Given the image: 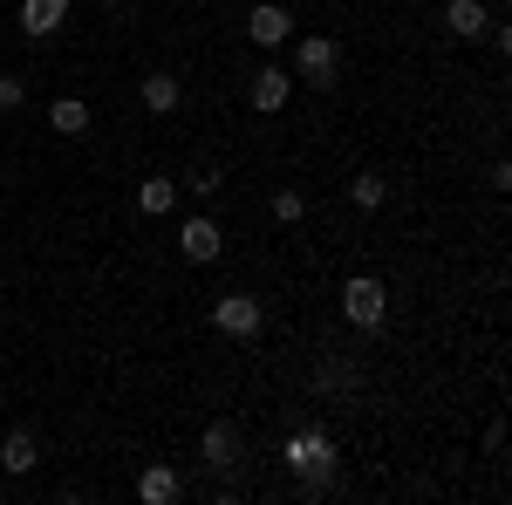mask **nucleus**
Instances as JSON below:
<instances>
[{
    "instance_id": "obj_4",
    "label": "nucleus",
    "mask_w": 512,
    "mask_h": 505,
    "mask_svg": "<svg viewBox=\"0 0 512 505\" xmlns=\"http://www.w3.org/2000/svg\"><path fill=\"white\" fill-rule=\"evenodd\" d=\"M178 253H185V260H198V267H205V260H219V253H226V233H219V219L192 212V219L178 226Z\"/></svg>"
},
{
    "instance_id": "obj_8",
    "label": "nucleus",
    "mask_w": 512,
    "mask_h": 505,
    "mask_svg": "<svg viewBox=\"0 0 512 505\" xmlns=\"http://www.w3.org/2000/svg\"><path fill=\"white\" fill-rule=\"evenodd\" d=\"M62 21H69V0H21V35L28 41H48Z\"/></svg>"
},
{
    "instance_id": "obj_18",
    "label": "nucleus",
    "mask_w": 512,
    "mask_h": 505,
    "mask_svg": "<svg viewBox=\"0 0 512 505\" xmlns=\"http://www.w3.org/2000/svg\"><path fill=\"white\" fill-rule=\"evenodd\" d=\"M301 212H308V198H301V192H274V219H280V226H301Z\"/></svg>"
},
{
    "instance_id": "obj_1",
    "label": "nucleus",
    "mask_w": 512,
    "mask_h": 505,
    "mask_svg": "<svg viewBox=\"0 0 512 505\" xmlns=\"http://www.w3.org/2000/svg\"><path fill=\"white\" fill-rule=\"evenodd\" d=\"M280 458H287L294 478H328V471H335V437H328V430H294Z\"/></svg>"
},
{
    "instance_id": "obj_13",
    "label": "nucleus",
    "mask_w": 512,
    "mask_h": 505,
    "mask_svg": "<svg viewBox=\"0 0 512 505\" xmlns=\"http://www.w3.org/2000/svg\"><path fill=\"white\" fill-rule=\"evenodd\" d=\"M48 130L82 137V130H89V103H82V96H55V103H48Z\"/></svg>"
},
{
    "instance_id": "obj_21",
    "label": "nucleus",
    "mask_w": 512,
    "mask_h": 505,
    "mask_svg": "<svg viewBox=\"0 0 512 505\" xmlns=\"http://www.w3.org/2000/svg\"><path fill=\"white\" fill-rule=\"evenodd\" d=\"M110 7H123V0H110Z\"/></svg>"
},
{
    "instance_id": "obj_20",
    "label": "nucleus",
    "mask_w": 512,
    "mask_h": 505,
    "mask_svg": "<svg viewBox=\"0 0 512 505\" xmlns=\"http://www.w3.org/2000/svg\"><path fill=\"white\" fill-rule=\"evenodd\" d=\"M0 137H7V123H0Z\"/></svg>"
},
{
    "instance_id": "obj_9",
    "label": "nucleus",
    "mask_w": 512,
    "mask_h": 505,
    "mask_svg": "<svg viewBox=\"0 0 512 505\" xmlns=\"http://www.w3.org/2000/svg\"><path fill=\"white\" fill-rule=\"evenodd\" d=\"M246 35L260 41V48H280V41L294 35V14L274 7V0H260V7H253V21H246Z\"/></svg>"
},
{
    "instance_id": "obj_5",
    "label": "nucleus",
    "mask_w": 512,
    "mask_h": 505,
    "mask_svg": "<svg viewBox=\"0 0 512 505\" xmlns=\"http://www.w3.org/2000/svg\"><path fill=\"white\" fill-rule=\"evenodd\" d=\"M212 321H219V335H233V342H253V335H260V301H253V294H219Z\"/></svg>"
},
{
    "instance_id": "obj_2",
    "label": "nucleus",
    "mask_w": 512,
    "mask_h": 505,
    "mask_svg": "<svg viewBox=\"0 0 512 505\" xmlns=\"http://www.w3.org/2000/svg\"><path fill=\"white\" fill-rule=\"evenodd\" d=\"M342 314H349V328H383V314H390V287L369 280V273H355L349 287H342Z\"/></svg>"
},
{
    "instance_id": "obj_12",
    "label": "nucleus",
    "mask_w": 512,
    "mask_h": 505,
    "mask_svg": "<svg viewBox=\"0 0 512 505\" xmlns=\"http://www.w3.org/2000/svg\"><path fill=\"white\" fill-rule=\"evenodd\" d=\"M485 21H492V14H485V0H451V7H444V28H451L458 41L485 35Z\"/></svg>"
},
{
    "instance_id": "obj_10",
    "label": "nucleus",
    "mask_w": 512,
    "mask_h": 505,
    "mask_svg": "<svg viewBox=\"0 0 512 505\" xmlns=\"http://www.w3.org/2000/svg\"><path fill=\"white\" fill-rule=\"evenodd\" d=\"M178 492H185V478H178L171 465H144V478H137V499L144 505H171Z\"/></svg>"
},
{
    "instance_id": "obj_7",
    "label": "nucleus",
    "mask_w": 512,
    "mask_h": 505,
    "mask_svg": "<svg viewBox=\"0 0 512 505\" xmlns=\"http://www.w3.org/2000/svg\"><path fill=\"white\" fill-rule=\"evenodd\" d=\"M198 458L212 471H233L239 465V424H205V437H198Z\"/></svg>"
},
{
    "instance_id": "obj_17",
    "label": "nucleus",
    "mask_w": 512,
    "mask_h": 505,
    "mask_svg": "<svg viewBox=\"0 0 512 505\" xmlns=\"http://www.w3.org/2000/svg\"><path fill=\"white\" fill-rule=\"evenodd\" d=\"M383 198H390V185H383L376 171H362V178H355V185H349V205H355V212H376Z\"/></svg>"
},
{
    "instance_id": "obj_16",
    "label": "nucleus",
    "mask_w": 512,
    "mask_h": 505,
    "mask_svg": "<svg viewBox=\"0 0 512 505\" xmlns=\"http://www.w3.org/2000/svg\"><path fill=\"white\" fill-rule=\"evenodd\" d=\"M137 205H144V219H164V212L178 205V185H171V178H151V185L137 192Z\"/></svg>"
},
{
    "instance_id": "obj_14",
    "label": "nucleus",
    "mask_w": 512,
    "mask_h": 505,
    "mask_svg": "<svg viewBox=\"0 0 512 505\" xmlns=\"http://www.w3.org/2000/svg\"><path fill=\"white\" fill-rule=\"evenodd\" d=\"M144 110H151V117H171V110H178V76H144Z\"/></svg>"
},
{
    "instance_id": "obj_6",
    "label": "nucleus",
    "mask_w": 512,
    "mask_h": 505,
    "mask_svg": "<svg viewBox=\"0 0 512 505\" xmlns=\"http://www.w3.org/2000/svg\"><path fill=\"white\" fill-rule=\"evenodd\" d=\"M287 96H294V76H287V69H253V110H260V117H280Z\"/></svg>"
},
{
    "instance_id": "obj_3",
    "label": "nucleus",
    "mask_w": 512,
    "mask_h": 505,
    "mask_svg": "<svg viewBox=\"0 0 512 505\" xmlns=\"http://www.w3.org/2000/svg\"><path fill=\"white\" fill-rule=\"evenodd\" d=\"M294 69L315 82V89H328L335 69H342V48H335L328 35H301V41H294Z\"/></svg>"
},
{
    "instance_id": "obj_15",
    "label": "nucleus",
    "mask_w": 512,
    "mask_h": 505,
    "mask_svg": "<svg viewBox=\"0 0 512 505\" xmlns=\"http://www.w3.org/2000/svg\"><path fill=\"white\" fill-rule=\"evenodd\" d=\"M178 192H192V198H219V192H226V178H219V164H192V171L178 178Z\"/></svg>"
},
{
    "instance_id": "obj_11",
    "label": "nucleus",
    "mask_w": 512,
    "mask_h": 505,
    "mask_svg": "<svg viewBox=\"0 0 512 505\" xmlns=\"http://www.w3.org/2000/svg\"><path fill=\"white\" fill-rule=\"evenodd\" d=\"M35 465H41V444H35V430H14V437L0 444V471H14V478H28Z\"/></svg>"
},
{
    "instance_id": "obj_19",
    "label": "nucleus",
    "mask_w": 512,
    "mask_h": 505,
    "mask_svg": "<svg viewBox=\"0 0 512 505\" xmlns=\"http://www.w3.org/2000/svg\"><path fill=\"white\" fill-rule=\"evenodd\" d=\"M14 103H28V82H21V76H0V110H14Z\"/></svg>"
}]
</instances>
